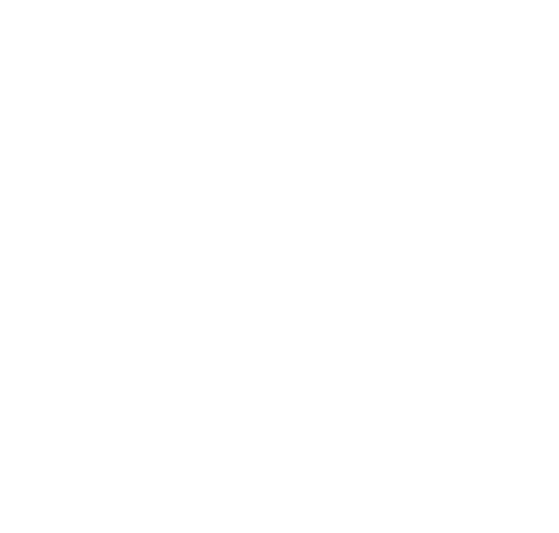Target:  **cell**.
I'll return each mask as SVG.
<instances>
[]
</instances>
